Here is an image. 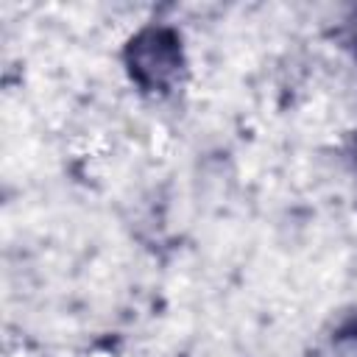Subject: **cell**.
<instances>
[{
    "label": "cell",
    "instance_id": "1",
    "mask_svg": "<svg viewBox=\"0 0 357 357\" xmlns=\"http://www.w3.org/2000/svg\"><path fill=\"white\" fill-rule=\"evenodd\" d=\"M126 61H128L131 78L142 89L165 92L178 81V73L184 67L181 36L173 28L151 25L128 42Z\"/></svg>",
    "mask_w": 357,
    "mask_h": 357
}]
</instances>
